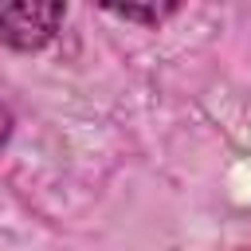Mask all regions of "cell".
Returning a JSON list of instances; mask_svg holds the SVG:
<instances>
[{"mask_svg":"<svg viewBox=\"0 0 251 251\" xmlns=\"http://www.w3.org/2000/svg\"><path fill=\"white\" fill-rule=\"evenodd\" d=\"M63 16H67L63 4H39V0L0 4V39L16 51H39L43 43H51Z\"/></svg>","mask_w":251,"mask_h":251,"instance_id":"obj_1","label":"cell"},{"mask_svg":"<svg viewBox=\"0 0 251 251\" xmlns=\"http://www.w3.org/2000/svg\"><path fill=\"white\" fill-rule=\"evenodd\" d=\"M114 16H122V20H145V24H161L173 8H110Z\"/></svg>","mask_w":251,"mask_h":251,"instance_id":"obj_2","label":"cell"},{"mask_svg":"<svg viewBox=\"0 0 251 251\" xmlns=\"http://www.w3.org/2000/svg\"><path fill=\"white\" fill-rule=\"evenodd\" d=\"M8 133H12V114H8V106H0V145L8 141Z\"/></svg>","mask_w":251,"mask_h":251,"instance_id":"obj_3","label":"cell"}]
</instances>
